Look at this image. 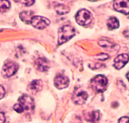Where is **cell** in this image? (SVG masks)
I'll return each instance as SVG.
<instances>
[{"instance_id":"cell-5","label":"cell","mask_w":129,"mask_h":123,"mask_svg":"<svg viewBox=\"0 0 129 123\" xmlns=\"http://www.w3.org/2000/svg\"><path fill=\"white\" fill-rule=\"evenodd\" d=\"M88 95L81 87H77L74 91L72 96L73 101L76 105H83L87 100Z\"/></svg>"},{"instance_id":"cell-2","label":"cell","mask_w":129,"mask_h":123,"mask_svg":"<svg viewBox=\"0 0 129 123\" xmlns=\"http://www.w3.org/2000/svg\"><path fill=\"white\" fill-rule=\"evenodd\" d=\"M108 79L103 75H98L91 81L92 89L96 93H102L107 90Z\"/></svg>"},{"instance_id":"cell-11","label":"cell","mask_w":129,"mask_h":123,"mask_svg":"<svg viewBox=\"0 0 129 123\" xmlns=\"http://www.w3.org/2000/svg\"><path fill=\"white\" fill-rule=\"evenodd\" d=\"M43 82L41 80H34L27 86V90L31 94H35L42 90Z\"/></svg>"},{"instance_id":"cell-23","label":"cell","mask_w":129,"mask_h":123,"mask_svg":"<svg viewBox=\"0 0 129 123\" xmlns=\"http://www.w3.org/2000/svg\"><path fill=\"white\" fill-rule=\"evenodd\" d=\"M6 120L5 114L3 112H0V123H5Z\"/></svg>"},{"instance_id":"cell-24","label":"cell","mask_w":129,"mask_h":123,"mask_svg":"<svg viewBox=\"0 0 129 123\" xmlns=\"http://www.w3.org/2000/svg\"><path fill=\"white\" fill-rule=\"evenodd\" d=\"M126 76H127V78L128 79V81H129V72H128V73L127 74Z\"/></svg>"},{"instance_id":"cell-9","label":"cell","mask_w":129,"mask_h":123,"mask_svg":"<svg viewBox=\"0 0 129 123\" xmlns=\"http://www.w3.org/2000/svg\"><path fill=\"white\" fill-rule=\"evenodd\" d=\"M113 8L118 12L125 15L129 14V1H114Z\"/></svg>"},{"instance_id":"cell-22","label":"cell","mask_w":129,"mask_h":123,"mask_svg":"<svg viewBox=\"0 0 129 123\" xmlns=\"http://www.w3.org/2000/svg\"><path fill=\"white\" fill-rule=\"evenodd\" d=\"M20 2L26 6H31L35 3V1H20Z\"/></svg>"},{"instance_id":"cell-18","label":"cell","mask_w":129,"mask_h":123,"mask_svg":"<svg viewBox=\"0 0 129 123\" xmlns=\"http://www.w3.org/2000/svg\"><path fill=\"white\" fill-rule=\"evenodd\" d=\"M99 44L103 48H114V44L113 43H110L109 41H107L105 40H102L99 42Z\"/></svg>"},{"instance_id":"cell-13","label":"cell","mask_w":129,"mask_h":123,"mask_svg":"<svg viewBox=\"0 0 129 123\" xmlns=\"http://www.w3.org/2000/svg\"><path fill=\"white\" fill-rule=\"evenodd\" d=\"M100 119V112L98 110H93L87 113L85 115V119L91 123H95Z\"/></svg>"},{"instance_id":"cell-7","label":"cell","mask_w":129,"mask_h":123,"mask_svg":"<svg viewBox=\"0 0 129 123\" xmlns=\"http://www.w3.org/2000/svg\"><path fill=\"white\" fill-rule=\"evenodd\" d=\"M30 24L38 29H43L50 24V20L42 16H34Z\"/></svg>"},{"instance_id":"cell-21","label":"cell","mask_w":129,"mask_h":123,"mask_svg":"<svg viewBox=\"0 0 129 123\" xmlns=\"http://www.w3.org/2000/svg\"><path fill=\"white\" fill-rule=\"evenodd\" d=\"M5 95V90L3 86L0 85V100L2 99Z\"/></svg>"},{"instance_id":"cell-20","label":"cell","mask_w":129,"mask_h":123,"mask_svg":"<svg viewBox=\"0 0 129 123\" xmlns=\"http://www.w3.org/2000/svg\"><path fill=\"white\" fill-rule=\"evenodd\" d=\"M118 123H129L128 117H122L118 120Z\"/></svg>"},{"instance_id":"cell-3","label":"cell","mask_w":129,"mask_h":123,"mask_svg":"<svg viewBox=\"0 0 129 123\" xmlns=\"http://www.w3.org/2000/svg\"><path fill=\"white\" fill-rule=\"evenodd\" d=\"M75 19L78 24L85 26L91 22L93 16L88 10L86 9H82L78 11L76 15Z\"/></svg>"},{"instance_id":"cell-6","label":"cell","mask_w":129,"mask_h":123,"mask_svg":"<svg viewBox=\"0 0 129 123\" xmlns=\"http://www.w3.org/2000/svg\"><path fill=\"white\" fill-rule=\"evenodd\" d=\"M18 101L24 110L26 111H31L35 108V102L34 99L29 95H22L19 98Z\"/></svg>"},{"instance_id":"cell-1","label":"cell","mask_w":129,"mask_h":123,"mask_svg":"<svg viewBox=\"0 0 129 123\" xmlns=\"http://www.w3.org/2000/svg\"><path fill=\"white\" fill-rule=\"evenodd\" d=\"M75 29L69 25H66L59 29L58 32V44L61 45L71 39L75 35Z\"/></svg>"},{"instance_id":"cell-16","label":"cell","mask_w":129,"mask_h":123,"mask_svg":"<svg viewBox=\"0 0 129 123\" xmlns=\"http://www.w3.org/2000/svg\"><path fill=\"white\" fill-rule=\"evenodd\" d=\"M55 10L56 12L59 15H64L70 11V8L68 6L64 5H58L55 7Z\"/></svg>"},{"instance_id":"cell-15","label":"cell","mask_w":129,"mask_h":123,"mask_svg":"<svg viewBox=\"0 0 129 123\" xmlns=\"http://www.w3.org/2000/svg\"><path fill=\"white\" fill-rule=\"evenodd\" d=\"M107 24L108 29H110V30L116 29L117 28H118V27H119V22H118V20L116 17H114V16H112V17L110 18L107 20Z\"/></svg>"},{"instance_id":"cell-17","label":"cell","mask_w":129,"mask_h":123,"mask_svg":"<svg viewBox=\"0 0 129 123\" xmlns=\"http://www.w3.org/2000/svg\"><path fill=\"white\" fill-rule=\"evenodd\" d=\"M11 4L8 1H0V11L5 12L10 8Z\"/></svg>"},{"instance_id":"cell-8","label":"cell","mask_w":129,"mask_h":123,"mask_svg":"<svg viewBox=\"0 0 129 123\" xmlns=\"http://www.w3.org/2000/svg\"><path fill=\"white\" fill-rule=\"evenodd\" d=\"M69 79L66 76L60 74L55 76L54 79V85L57 89L62 90L66 88L69 86Z\"/></svg>"},{"instance_id":"cell-4","label":"cell","mask_w":129,"mask_h":123,"mask_svg":"<svg viewBox=\"0 0 129 123\" xmlns=\"http://www.w3.org/2000/svg\"><path fill=\"white\" fill-rule=\"evenodd\" d=\"M18 69V65L15 62L10 61L6 62L1 71V74L5 78H8L15 74Z\"/></svg>"},{"instance_id":"cell-14","label":"cell","mask_w":129,"mask_h":123,"mask_svg":"<svg viewBox=\"0 0 129 123\" xmlns=\"http://www.w3.org/2000/svg\"><path fill=\"white\" fill-rule=\"evenodd\" d=\"M34 13L31 11H24L20 13V17L23 22L27 24H30L31 19L34 17Z\"/></svg>"},{"instance_id":"cell-10","label":"cell","mask_w":129,"mask_h":123,"mask_svg":"<svg viewBox=\"0 0 129 123\" xmlns=\"http://www.w3.org/2000/svg\"><path fill=\"white\" fill-rule=\"evenodd\" d=\"M128 60L129 56L127 54L119 55L115 58L113 66L117 69H121L128 63Z\"/></svg>"},{"instance_id":"cell-19","label":"cell","mask_w":129,"mask_h":123,"mask_svg":"<svg viewBox=\"0 0 129 123\" xmlns=\"http://www.w3.org/2000/svg\"><path fill=\"white\" fill-rule=\"evenodd\" d=\"M13 109L18 113H22L24 111L23 108L21 107V105L20 103H16L13 106Z\"/></svg>"},{"instance_id":"cell-12","label":"cell","mask_w":129,"mask_h":123,"mask_svg":"<svg viewBox=\"0 0 129 123\" xmlns=\"http://www.w3.org/2000/svg\"><path fill=\"white\" fill-rule=\"evenodd\" d=\"M35 67L39 71L45 72L49 68V62L45 58H39L35 61Z\"/></svg>"}]
</instances>
